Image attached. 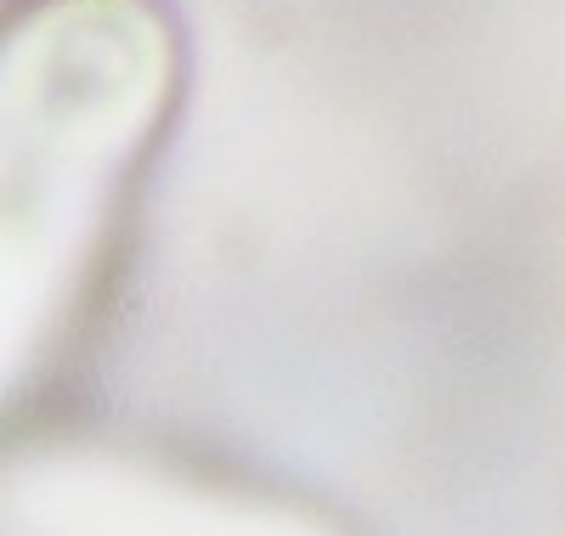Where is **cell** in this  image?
I'll return each mask as SVG.
<instances>
[{"mask_svg": "<svg viewBox=\"0 0 565 536\" xmlns=\"http://www.w3.org/2000/svg\"><path fill=\"white\" fill-rule=\"evenodd\" d=\"M148 85L153 45L119 0H68L0 52V389L68 294Z\"/></svg>", "mask_w": 565, "mask_h": 536, "instance_id": "obj_1", "label": "cell"}]
</instances>
